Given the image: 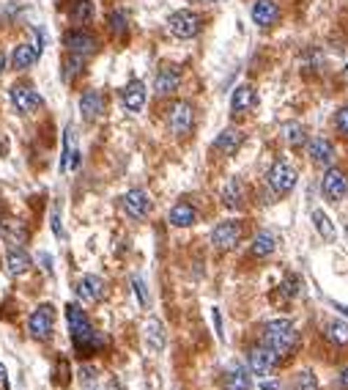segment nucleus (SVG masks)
Instances as JSON below:
<instances>
[{
	"mask_svg": "<svg viewBox=\"0 0 348 390\" xmlns=\"http://www.w3.org/2000/svg\"><path fill=\"white\" fill-rule=\"evenodd\" d=\"M66 322H69V332H71L74 349L80 355H91V352L104 347V335L99 330H94L91 319L85 316V311L80 305H66Z\"/></svg>",
	"mask_w": 348,
	"mask_h": 390,
	"instance_id": "1",
	"label": "nucleus"
},
{
	"mask_svg": "<svg viewBox=\"0 0 348 390\" xmlns=\"http://www.w3.org/2000/svg\"><path fill=\"white\" fill-rule=\"evenodd\" d=\"M260 344L266 349H272L277 358H288L296 349V344H299V332H296V327L291 325L288 319H274V322H269V325L263 327Z\"/></svg>",
	"mask_w": 348,
	"mask_h": 390,
	"instance_id": "2",
	"label": "nucleus"
},
{
	"mask_svg": "<svg viewBox=\"0 0 348 390\" xmlns=\"http://www.w3.org/2000/svg\"><path fill=\"white\" fill-rule=\"evenodd\" d=\"M203 28V20L197 11H190V8H181L176 14H170L167 20V31L173 33L176 39H195Z\"/></svg>",
	"mask_w": 348,
	"mask_h": 390,
	"instance_id": "3",
	"label": "nucleus"
},
{
	"mask_svg": "<svg viewBox=\"0 0 348 390\" xmlns=\"http://www.w3.org/2000/svg\"><path fill=\"white\" fill-rule=\"evenodd\" d=\"M8 99H11V105L17 107V113H33V110H39L41 105H44V99L41 94L28 86V83H17V86H11V91H8Z\"/></svg>",
	"mask_w": 348,
	"mask_h": 390,
	"instance_id": "4",
	"label": "nucleus"
},
{
	"mask_svg": "<svg viewBox=\"0 0 348 390\" xmlns=\"http://www.w3.org/2000/svg\"><path fill=\"white\" fill-rule=\"evenodd\" d=\"M53 327H55V308L53 305H39L28 319V332L39 341H47L53 335Z\"/></svg>",
	"mask_w": 348,
	"mask_h": 390,
	"instance_id": "5",
	"label": "nucleus"
},
{
	"mask_svg": "<svg viewBox=\"0 0 348 390\" xmlns=\"http://www.w3.org/2000/svg\"><path fill=\"white\" fill-rule=\"evenodd\" d=\"M64 44H66V50H69L71 55H83V58H91V55H96V50H99L96 36L94 33H88V31H83V28L66 33Z\"/></svg>",
	"mask_w": 348,
	"mask_h": 390,
	"instance_id": "6",
	"label": "nucleus"
},
{
	"mask_svg": "<svg viewBox=\"0 0 348 390\" xmlns=\"http://www.w3.org/2000/svg\"><path fill=\"white\" fill-rule=\"evenodd\" d=\"M167 124H170V132H173L176 137L190 135L192 127H195V110H192L190 102H176V105L170 107Z\"/></svg>",
	"mask_w": 348,
	"mask_h": 390,
	"instance_id": "7",
	"label": "nucleus"
},
{
	"mask_svg": "<svg viewBox=\"0 0 348 390\" xmlns=\"http://www.w3.org/2000/svg\"><path fill=\"white\" fill-rule=\"evenodd\" d=\"M269 187L277 195L291 193V190L296 187V168L291 163H283V160L274 163L272 165V170H269Z\"/></svg>",
	"mask_w": 348,
	"mask_h": 390,
	"instance_id": "8",
	"label": "nucleus"
},
{
	"mask_svg": "<svg viewBox=\"0 0 348 390\" xmlns=\"http://www.w3.org/2000/svg\"><path fill=\"white\" fill-rule=\"evenodd\" d=\"M321 193H323L326 201H340V198H346V193H348L346 173L329 165L326 173H323V179H321Z\"/></svg>",
	"mask_w": 348,
	"mask_h": 390,
	"instance_id": "9",
	"label": "nucleus"
},
{
	"mask_svg": "<svg viewBox=\"0 0 348 390\" xmlns=\"http://www.w3.org/2000/svg\"><path fill=\"white\" fill-rule=\"evenodd\" d=\"M121 206L132 220H146L151 215V198L146 190H129L124 198H121Z\"/></svg>",
	"mask_w": 348,
	"mask_h": 390,
	"instance_id": "10",
	"label": "nucleus"
},
{
	"mask_svg": "<svg viewBox=\"0 0 348 390\" xmlns=\"http://www.w3.org/2000/svg\"><path fill=\"white\" fill-rule=\"evenodd\" d=\"M239 239H242V226L236 220H225L211 231V245L217 250H233L239 245Z\"/></svg>",
	"mask_w": 348,
	"mask_h": 390,
	"instance_id": "11",
	"label": "nucleus"
},
{
	"mask_svg": "<svg viewBox=\"0 0 348 390\" xmlns=\"http://www.w3.org/2000/svg\"><path fill=\"white\" fill-rule=\"evenodd\" d=\"M277 360L280 358L272 349H266L263 344L255 347V349H250V374H255V377H269L277 368Z\"/></svg>",
	"mask_w": 348,
	"mask_h": 390,
	"instance_id": "12",
	"label": "nucleus"
},
{
	"mask_svg": "<svg viewBox=\"0 0 348 390\" xmlns=\"http://www.w3.org/2000/svg\"><path fill=\"white\" fill-rule=\"evenodd\" d=\"M181 86V69L179 66H162L157 72V80H154V88H157L159 97H170L176 94Z\"/></svg>",
	"mask_w": 348,
	"mask_h": 390,
	"instance_id": "13",
	"label": "nucleus"
},
{
	"mask_svg": "<svg viewBox=\"0 0 348 390\" xmlns=\"http://www.w3.org/2000/svg\"><path fill=\"white\" fill-rule=\"evenodd\" d=\"M280 20V6L277 0H255L253 3V22L260 28H272Z\"/></svg>",
	"mask_w": 348,
	"mask_h": 390,
	"instance_id": "14",
	"label": "nucleus"
},
{
	"mask_svg": "<svg viewBox=\"0 0 348 390\" xmlns=\"http://www.w3.org/2000/svg\"><path fill=\"white\" fill-rule=\"evenodd\" d=\"M77 297L83 302H102L104 300V281L99 275H83L77 281Z\"/></svg>",
	"mask_w": 348,
	"mask_h": 390,
	"instance_id": "15",
	"label": "nucleus"
},
{
	"mask_svg": "<svg viewBox=\"0 0 348 390\" xmlns=\"http://www.w3.org/2000/svg\"><path fill=\"white\" fill-rule=\"evenodd\" d=\"M307 154H310L313 163L323 165V168L335 165V157H337L335 146H332L326 137H313V140H307Z\"/></svg>",
	"mask_w": 348,
	"mask_h": 390,
	"instance_id": "16",
	"label": "nucleus"
},
{
	"mask_svg": "<svg viewBox=\"0 0 348 390\" xmlns=\"http://www.w3.org/2000/svg\"><path fill=\"white\" fill-rule=\"evenodd\" d=\"M242 143H244V132L236 130V127H228V130H222L217 135V140H214V149L225 154V157H230V154H236L239 149H242Z\"/></svg>",
	"mask_w": 348,
	"mask_h": 390,
	"instance_id": "17",
	"label": "nucleus"
},
{
	"mask_svg": "<svg viewBox=\"0 0 348 390\" xmlns=\"http://www.w3.org/2000/svg\"><path fill=\"white\" fill-rule=\"evenodd\" d=\"M121 102H124V107H127L129 113H140L143 105H146V86L140 80H132L121 91Z\"/></svg>",
	"mask_w": 348,
	"mask_h": 390,
	"instance_id": "18",
	"label": "nucleus"
},
{
	"mask_svg": "<svg viewBox=\"0 0 348 390\" xmlns=\"http://www.w3.org/2000/svg\"><path fill=\"white\" fill-rule=\"evenodd\" d=\"M6 267H8L11 275H28L31 267H33V261H31V256L25 253V248L11 245V248L6 250Z\"/></svg>",
	"mask_w": 348,
	"mask_h": 390,
	"instance_id": "19",
	"label": "nucleus"
},
{
	"mask_svg": "<svg viewBox=\"0 0 348 390\" xmlns=\"http://www.w3.org/2000/svg\"><path fill=\"white\" fill-rule=\"evenodd\" d=\"M244 198H247L244 182L233 176V179L225 184V190H222V203H225L228 209H242V206H244Z\"/></svg>",
	"mask_w": 348,
	"mask_h": 390,
	"instance_id": "20",
	"label": "nucleus"
},
{
	"mask_svg": "<svg viewBox=\"0 0 348 390\" xmlns=\"http://www.w3.org/2000/svg\"><path fill=\"white\" fill-rule=\"evenodd\" d=\"M225 390H253V377L247 365H230L225 374Z\"/></svg>",
	"mask_w": 348,
	"mask_h": 390,
	"instance_id": "21",
	"label": "nucleus"
},
{
	"mask_svg": "<svg viewBox=\"0 0 348 390\" xmlns=\"http://www.w3.org/2000/svg\"><path fill=\"white\" fill-rule=\"evenodd\" d=\"M80 113H83L85 121L99 119V116L104 113V97H102L99 91H85V94L80 97Z\"/></svg>",
	"mask_w": 348,
	"mask_h": 390,
	"instance_id": "22",
	"label": "nucleus"
},
{
	"mask_svg": "<svg viewBox=\"0 0 348 390\" xmlns=\"http://www.w3.org/2000/svg\"><path fill=\"white\" fill-rule=\"evenodd\" d=\"M255 105H258V97H255V88L253 86H239L236 91H233V97H230V110L233 113H247V110H253Z\"/></svg>",
	"mask_w": 348,
	"mask_h": 390,
	"instance_id": "23",
	"label": "nucleus"
},
{
	"mask_svg": "<svg viewBox=\"0 0 348 390\" xmlns=\"http://www.w3.org/2000/svg\"><path fill=\"white\" fill-rule=\"evenodd\" d=\"M170 223L176 228H190L197 223V212H195V206L187 203V201H181V203H176L173 209H170Z\"/></svg>",
	"mask_w": 348,
	"mask_h": 390,
	"instance_id": "24",
	"label": "nucleus"
},
{
	"mask_svg": "<svg viewBox=\"0 0 348 390\" xmlns=\"http://www.w3.org/2000/svg\"><path fill=\"white\" fill-rule=\"evenodd\" d=\"M39 58H41V55L33 50L31 41H28V44H17V47H14V55H11V66H14L17 72H25V69H31Z\"/></svg>",
	"mask_w": 348,
	"mask_h": 390,
	"instance_id": "25",
	"label": "nucleus"
},
{
	"mask_svg": "<svg viewBox=\"0 0 348 390\" xmlns=\"http://www.w3.org/2000/svg\"><path fill=\"white\" fill-rule=\"evenodd\" d=\"M0 234L8 239V245H17V248H22L28 239V231L22 228V223L8 220V217H0Z\"/></svg>",
	"mask_w": 348,
	"mask_h": 390,
	"instance_id": "26",
	"label": "nucleus"
},
{
	"mask_svg": "<svg viewBox=\"0 0 348 390\" xmlns=\"http://www.w3.org/2000/svg\"><path fill=\"white\" fill-rule=\"evenodd\" d=\"M94 14L96 11L91 0H74V3H69V20L74 25H88L94 20Z\"/></svg>",
	"mask_w": 348,
	"mask_h": 390,
	"instance_id": "27",
	"label": "nucleus"
},
{
	"mask_svg": "<svg viewBox=\"0 0 348 390\" xmlns=\"http://www.w3.org/2000/svg\"><path fill=\"white\" fill-rule=\"evenodd\" d=\"M274 248H277L274 234H269V231H258L250 250H253V256H258V259H269V256L274 253Z\"/></svg>",
	"mask_w": 348,
	"mask_h": 390,
	"instance_id": "28",
	"label": "nucleus"
},
{
	"mask_svg": "<svg viewBox=\"0 0 348 390\" xmlns=\"http://www.w3.org/2000/svg\"><path fill=\"white\" fill-rule=\"evenodd\" d=\"M146 344L151 352H162L165 349V325L159 319H148L146 325Z\"/></svg>",
	"mask_w": 348,
	"mask_h": 390,
	"instance_id": "29",
	"label": "nucleus"
},
{
	"mask_svg": "<svg viewBox=\"0 0 348 390\" xmlns=\"http://www.w3.org/2000/svg\"><path fill=\"white\" fill-rule=\"evenodd\" d=\"M80 163V154L74 152V132L71 127H66V143H64V157H61V170L69 173V170H74Z\"/></svg>",
	"mask_w": 348,
	"mask_h": 390,
	"instance_id": "30",
	"label": "nucleus"
},
{
	"mask_svg": "<svg viewBox=\"0 0 348 390\" xmlns=\"http://www.w3.org/2000/svg\"><path fill=\"white\" fill-rule=\"evenodd\" d=\"M283 137L291 149H299V146L307 143V130H305L299 121H291V124H285L283 127Z\"/></svg>",
	"mask_w": 348,
	"mask_h": 390,
	"instance_id": "31",
	"label": "nucleus"
},
{
	"mask_svg": "<svg viewBox=\"0 0 348 390\" xmlns=\"http://www.w3.org/2000/svg\"><path fill=\"white\" fill-rule=\"evenodd\" d=\"M313 226L316 231L326 239V242H332L335 239V226H332V220L326 217V212L323 209H313Z\"/></svg>",
	"mask_w": 348,
	"mask_h": 390,
	"instance_id": "32",
	"label": "nucleus"
},
{
	"mask_svg": "<svg viewBox=\"0 0 348 390\" xmlns=\"http://www.w3.org/2000/svg\"><path fill=\"white\" fill-rule=\"evenodd\" d=\"M326 338H329L335 347H346L348 344V325L346 322H337V319L329 322V325H326Z\"/></svg>",
	"mask_w": 348,
	"mask_h": 390,
	"instance_id": "33",
	"label": "nucleus"
},
{
	"mask_svg": "<svg viewBox=\"0 0 348 390\" xmlns=\"http://www.w3.org/2000/svg\"><path fill=\"white\" fill-rule=\"evenodd\" d=\"M88 64V58H83V55H71L69 53V58H66L64 64V80H71L77 72H83V66Z\"/></svg>",
	"mask_w": 348,
	"mask_h": 390,
	"instance_id": "34",
	"label": "nucleus"
},
{
	"mask_svg": "<svg viewBox=\"0 0 348 390\" xmlns=\"http://www.w3.org/2000/svg\"><path fill=\"white\" fill-rule=\"evenodd\" d=\"M110 31L116 36H124L127 33V14L124 11H113L110 14Z\"/></svg>",
	"mask_w": 348,
	"mask_h": 390,
	"instance_id": "35",
	"label": "nucleus"
},
{
	"mask_svg": "<svg viewBox=\"0 0 348 390\" xmlns=\"http://www.w3.org/2000/svg\"><path fill=\"white\" fill-rule=\"evenodd\" d=\"M296 390H318V379L313 371H302L296 377Z\"/></svg>",
	"mask_w": 348,
	"mask_h": 390,
	"instance_id": "36",
	"label": "nucleus"
},
{
	"mask_svg": "<svg viewBox=\"0 0 348 390\" xmlns=\"http://www.w3.org/2000/svg\"><path fill=\"white\" fill-rule=\"evenodd\" d=\"M132 286H134V294H137V302H140V308H148V292H146V281H143L140 275H134V278H132Z\"/></svg>",
	"mask_w": 348,
	"mask_h": 390,
	"instance_id": "37",
	"label": "nucleus"
},
{
	"mask_svg": "<svg viewBox=\"0 0 348 390\" xmlns=\"http://www.w3.org/2000/svg\"><path fill=\"white\" fill-rule=\"evenodd\" d=\"M44 41H47V39H44V31H41V28H31V44L39 55L44 53Z\"/></svg>",
	"mask_w": 348,
	"mask_h": 390,
	"instance_id": "38",
	"label": "nucleus"
},
{
	"mask_svg": "<svg viewBox=\"0 0 348 390\" xmlns=\"http://www.w3.org/2000/svg\"><path fill=\"white\" fill-rule=\"evenodd\" d=\"M335 124H337V130L343 132V135H348V105L337 110V119H335Z\"/></svg>",
	"mask_w": 348,
	"mask_h": 390,
	"instance_id": "39",
	"label": "nucleus"
},
{
	"mask_svg": "<svg viewBox=\"0 0 348 390\" xmlns=\"http://www.w3.org/2000/svg\"><path fill=\"white\" fill-rule=\"evenodd\" d=\"M211 319H214V330H217V335L225 338V332H222V316H220V308H211Z\"/></svg>",
	"mask_w": 348,
	"mask_h": 390,
	"instance_id": "40",
	"label": "nucleus"
},
{
	"mask_svg": "<svg viewBox=\"0 0 348 390\" xmlns=\"http://www.w3.org/2000/svg\"><path fill=\"white\" fill-rule=\"evenodd\" d=\"M296 294H299V278H293V281L285 283V297H296Z\"/></svg>",
	"mask_w": 348,
	"mask_h": 390,
	"instance_id": "41",
	"label": "nucleus"
},
{
	"mask_svg": "<svg viewBox=\"0 0 348 390\" xmlns=\"http://www.w3.org/2000/svg\"><path fill=\"white\" fill-rule=\"evenodd\" d=\"M53 231H55V236H64V228H61V215H58V209H53Z\"/></svg>",
	"mask_w": 348,
	"mask_h": 390,
	"instance_id": "42",
	"label": "nucleus"
},
{
	"mask_svg": "<svg viewBox=\"0 0 348 390\" xmlns=\"http://www.w3.org/2000/svg\"><path fill=\"white\" fill-rule=\"evenodd\" d=\"M94 368H91V365H85V368H80V377H83V379H85V382H91V379H94Z\"/></svg>",
	"mask_w": 348,
	"mask_h": 390,
	"instance_id": "43",
	"label": "nucleus"
},
{
	"mask_svg": "<svg viewBox=\"0 0 348 390\" xmlns=\"http://www.w3.org/2000/svg\"><path fill=\"white\" fill-rule=\"evenodd\" d=\"M337 385H340L343 390H348V368H343V371H340V379H337Z\"/></svg>",
	"mask_w": 348,
	"mask_h": 390,
	"instance_id": "44",
	"label": "nucleus"
},
{
	"mask_svg": "<svg viewBox=\"0 0 348 390\" xmlns=\"http://www.w3.org/2000/svg\"><path fill=\"white\" fill-rule=\"evenodd\" d=\"M260 390H280V385L272 382V379H263V382H260Z\"/></svg>",
	"mask_w": 348,
	"mask_h": 390,
	"instance_id": "45",
	"label": "nucleus"
},
{
	"mask_svg": "<svg viewBox=\"0 0 348 390\" xmlns=\"http://www.w3.org/2000/svg\"><path fill=\"white\" fill-rule=\"evenodd\" d=\"M3 61H6V58H3V53H0V72H3Z\"/></svg>",
	"mask_w": 348,
	"mask_h": 390,
	"instance_id": "46",
	"label": "nucleus"
},
{
	"mask_svg": "<svg viewBox=\"0 0 348 390\" xmlns=\"http://www.w3.org/2000/svg\"><path fill=\"white\" fill-rule=\"evenodd\" d=\"M200 3H220V0H200Z\"/></svg>",
	"mask_w": 348,
	"mask_h": 390,
	"instance_id": "47",
	"label": "nucleus"
}]
</instances>
